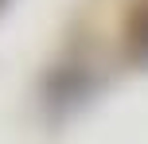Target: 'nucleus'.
<instances>
[{"instance_id":"nucleus-1","label":"nucleus","mask_w":148,"mask_h":144,"mask_svg":"<svg viewBox=\"0 0 148 144\" xmlns=\"http://www.w3.org/2000/svg\"><path fill=\"white\" fill-rule=\"evenodd\" d=\"M133 43H136V51H148V8L136 16V23H133Z\"/></svg>"}]
</instances>
